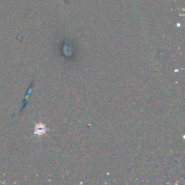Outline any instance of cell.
<instances>
[{
    "label": "cell",
    "instance_id": "6da1fadb",
    "mask_svg": "<svg viewBox=\"0 0 185 185\" xmlns=\"http://www.w3.org/2000/svg\"><path fill=\"white\" fill-rule=\"evenodd\" d=\"M46 131V127H45L44 125L43 124H36V127H35V131L34 133L35 135H42Z\"/></svg>",
    "mask_w": 185,
    "mask_h": 185
}]
</instances>
